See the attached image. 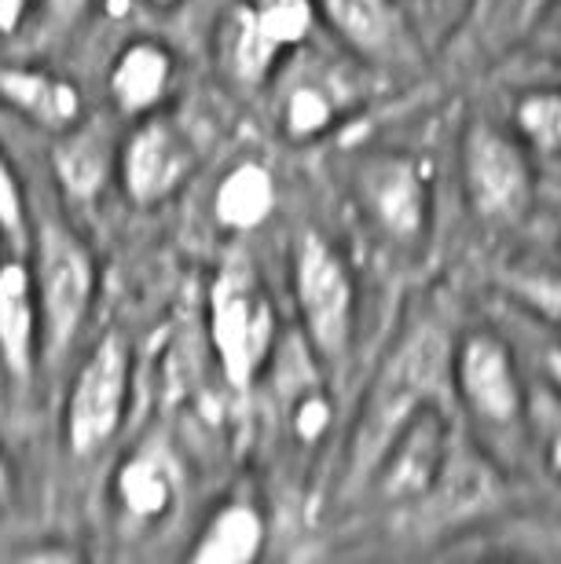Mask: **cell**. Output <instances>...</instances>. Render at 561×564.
Here are the masks:
<instances>
[{"instance_id":"1","label":"cell","mask_w":561,"mask_h":564,"mask_svg":"<svg viewBox=\"0 0 561 564\" xmlns=\"http://www.w3.org/2000/svg\"><path fill=\"white\" fill-rule=\"evenodd\" d=\"M447 359H452V345L441 334V326L419 323L400 337V345L392 348L375 375L371 389H367L360 422L349 436L345 495L371 484V473L378 469L381 455H386V447L403 429V422L422 403L436 400V389L447 381Z\"/></svg>"},{"instance_id":"2","label":"cell","mask_w":561,"mask_h":564,"mask_svg":"<svg viewBox=\"0 0 561 564\" xmlns=\"http://www.w3.org/2000/svg\"><path fill=\"white\" fill-rule=\"evenodd\" d=\"M209 345L231 389H253L276 348V308L253 261L228 257L206 293Z\"/></svg>"},{"instance_id":"3","label":"cell","mask_w":561,"mask_h":564,"mask_svg":"<svg viewBox=\"0 0 561 564\" xmlns=\"http://www.w3.org/2000/svg\"><path fill=\"white\" fill-rule=\"evenodd\" d=\"M447 381H452L458 403L477 422L481 436L492 447H518L529 419V397L514 359V348L496 330H470L458 337L447 359Z\"/></svg>"},{"instance_id":"4","label":"cell","mask_w":561,"mask_h":564,"mask_svg":"<svg viewBox=\"0 0 561 564\" xmlns=\"http://www.w3.org/2000/svg\"><path fill=\"white\" fill-rule=\"evenodd\" d=\"M294 301L312 352L323 364H342L356 326V279L338 246L320 231H305L294 246Z\"/></svg>"},{"instance_id":"5","label":"cell","mask_w":561,"mask_h":564,"mask_svg":"<svg viewBox=\"0 0 561 564\" xmlns=\"http://www.w3.org/2000/svg\"><path fill=\"white\" fill-rule=\"evenodd\" d=\"M463 191L477 220L518 228L536 206V173L525 143L492 121H470L463 137Z\"/></svg>"},{"instance_id":"6","label":"cell","mask_w":561,"mask_h":564,"mask_svg":"<svg viewBox=\"0 0 561 564\" xmlns=\"http://www.w3.org/2000/svg\"><path fill=\"white\" fill-rule=\"evenodd\" d=\"M33 286H37L41 330L52 356L82 334V326L93 312L96 293V264L88 246L60 220H48L37 231V268H33Z\"/></svg>"},{"instance_id":"7","label":"cell","mask_w":561,"mask_h":564,"mask_svg":"<svg viewBox=\"0 0 561 564\" xmlns=\"http://www.w3.org/2000/svg\"><path fill=\"white\" fill-rule=\"evenodd\" d=\"M312 0H242L220 26V63L242 88L265 85L276 63L309 37Z\"/></svg>"},{"instance_id":"8","label":"cell","mask_w":561,"mask_h":564,"mask_svg":"<svg viewBox=\"0 0 561 564\" xmlns=\"http://www.w3.org/2000/svg\"><path fill=\"white\" fill-rule=\"evenodd\" d=\"M132 389V352L126 337L110 330L88 352L74 378L71 400H66V447L77 458L96 455L121 429Z\"/></svg>"},{"instance_id":"9","label":"cell","mask_w":561,"mask_h":564,"mask_svg":"<svg viewBox=\"0 0 561 564\" xmlns=\"http://www.w3.org/2000/svg\"><path fill=\"white\" fill-rule=\"evenodd\" d=\"M356 202L364 217L375 224L381 239L392 246H419L430 231V176L419 158L400 151H378L367 154L356 165Z\"/></svg>"},{"instance_id":"10","label":"cell","mask_w":561,"mask_h":564,"mask_svg":"<svg viewBox=\"0 0 561 564\" xmlns=\"http://www.w3.org/2000/svg\"><path fill=\"white\" fill-rule=\"evenodd\" d=\"M115 169L126 195L137 206H162L184 187V180L195 169V147L176 121L148 115L121 143Z\"/></svg>"},{"instance_id":"11","label":"cell","mask_w":561,"mask_h":564,"mask_svg":"<svg viewBox=\"0 0 561 564\" xmlns=\"http://www.w3.org/2000/svg\"><path fill=\"white\" fill-rule=\"evenodd\" d=\"M447 444H452V429H447L441 403L436 400L422 403L403 422L400 433L392 436L378 469L371 473L375 491L389 502L425 499L447 466Z\"/></svg>"},{"instance_id":"12","label":"cell","mask_w":561,"mask_h":564,"mask_svg":"<svg viewBox=\"0 0 561 564\" xmlns=\"http://www.w3.org/2000/svg\"><path fill=\"white\" fill-rule=\"evenodd\" d=\"M37 286L22 261H0V367L11 381L37 370Z\"/></svg>"},{"instance_id":"13","label":"cell","mask_w":561,"mask_h":564,"mask_svg":"<svg viewBox=\"0 0 561 564\" xmlns=\"http://www.w3.org/2000/svg\"><path fill=\"white\" fill-rule=\"evenodd\" d=\"M176 74L173 52L162 41L140 37L129 41L118 52L115 66H110V99H115L118 115L126 118H148L162 107L170 96Z\"/></svg>"},{"instance_id":"14","label":"cell","mask_w":561,"mask_h":564,"mask_svg":"<svg viewBox=\"0 0 561 564\" xmlns=\"http://www.w3.org/2000/svg\"><path fill=\"white\" fill-rule=\"evenodd\" d=\"M0 99L26 115L33 126L66 132L82 121V93L48 70L33 66H4L0 70Z\"/></svg>"},{"instance_id":"15","label":"cell","mask_w":561,"mask_h":564,"mask_svg":"<svg viewBox=\"0 0 561 564\" xmlns=\"http://www.w3.org/2000/svg\"><path fill=\"white\" fill-rule=\"evenodd\" d=\"M265 513L250 499H231L202 524L187 557L191 564H253L265 554Z\"/></svg>"},{"instance_id":"16","label":"cell","mask_w":561,"mask_h":564,"mask_svg":"<svg viewBox=\"0 0 561 564\" xmlns=\"http://www.w3.org/2000/svg\"><path fill=\"white\" fill-rule=\"evenodd\" d=\"M176 491H181L176 466L159 447H143L137 455H129L115 477L118 506L126 510L129 521H137V524H154V521H162V517H170Z\"/></svg>"},{"instance_id":"17","label":"cell","mask_w":561,"mask_h":564,"mask_svg":"<svg viewBox=\"0 0 561 564\" xmlns=\"http://www.w3.org/2000/svg\"><path fill=\"white\" fill-rule=\"evenodd\" d=\"M118 154L104 132L96 129H66L52 151V173L60 180L71 202H93L104 191L107 176L115 173Z\"/></svg>"},{"instance_id":"18","label":"cell","mask_w":561,"mask_h":564,"mask_svg":"<svg viewBox=\"0 0 561 564\" xmlns=\"http://www.w3.org/2000/svg\"><path fill=\"white\" fill-rule=\"evenodd\" d=\"M276 176L265 162H239L228 169L213 195V217L224 231H257L276 213Z\"/></svg>"},{"instance_id":"19","label":"cell","mask_w":561,"mask_h":564,"mask_svg":"<svg viewBox=\"0 0 561 564\" xmlns=\"http://www.w3.org/2000/svg\"><path fill=\"white\" fill-rule=\"evenodd\" d=\"M331 30L349 44L353 52L378 59L400 37V15L392 0H320Z\"/></svg>"},{"instance_id":"20","label":"cell","mask_w":561,"mask_h":564,"mask_svg":"<svg viewBox=\"0 0 561 564\" xmlns=\"http://www.w3.org/2000/svg\"><path fill=\"white\" fill-rule=\"evenodd\" d=\"M518 137L540 154L561 158V88H536L514 107Z\"/></svg>"},{"instance_id":"21","label":"cell","mask_w":561,"mask_h":564,"mask_svg":"<svg viewBox=\"0 0 561 564\" xmlns=\"http://www.w3.org/2000/svg\"><path fill=\"white\" fill-rule=\"evenodd\" d=\"M279 115H283V132H287V137L298 140V143H305V140L323 137V132L331 129L334 99H331L327 88L301 82V85H294L283 96V110H279Z\"/></svg>"},{"instance_id":"22","label":"cell","mask_w":561,"mask_h":564,"mask_svg":"<svg viewBox=\"0 0 561 564\" xmlns=\"http://www.w3.org/2000/svg\"><path fill=\"white\" fill-rule=\"evenodd\" d=\"M503 286L521 308L561 326V272H551V268H510L503 275Z\"/></svg>"},{"instance_id":"23","label":"cell","mask_w":561,"mask_h":564,"mask_svg":"<svg viewBox=\"0 0 561 564\" xmlns=\"http://www.w3.org/2000/svg\"><path fill=\"white\" fill-rule=\"evenodd\" d=\"M0 235L11 239L15 246H26V239H30L26 198H22L15 169H11L4 158H0Z\"/></svg>"},{"instance_id":"24","label":"cell","mask_w":561,"mask_h":564,"mask_svg":"<svg viewBox=\"0 0 561 564\" xmlns=\"http://www.w3.org/2000/svg\"><path fill=\"white\" fill-rule=\"evenodd\" d=\"M327 422H331L327 400H323L320 392H309V397L298 403V414H294L298 436L305 440V444H312V440H320V436H323V429H327Z\"/></svg>"},{"instance_id":"25","label":"cell","mask_w":561,"mask_h":564,"mask_svg":"<svg viewBox=\"0 0 561 564\" xmlns=\"http://www.w3.org/2000/svg\"><path fill=\"white\" fill-rule=\"evenodd\" d=\"M44 8H48L52 22H60V26H74V22L93 8V0H44Z\"/></svg>"},{"instance_id":"26","label":"cell","mask_w":561,"mask_h":564,"mask_svg":"<svg viewBox=\"0 0 561 564\" xmlns=\"http://www.w3.org/2000/svg\"><path fill=\"white\" fill-rule=\"evenodd\" d=\"M26 15H30V0H0V37L19 33Z\"/></svg>"},{"instance_id":"27","label":"cell","mask_w":561,"mask_h":564,"mask_svg":"<svg viewBox=\"0 0 561 564\" xmlns=\"http://www.w3.org/2000/svg\"><path fill=\"white\" fill-rule=\"evenodd\" d=\"M543 370H547V378H551V386L561 392V345L547 348V356H543Z\"/></svg>"},{"instance_id":"28","label":"cell","mask_w":561,"mask_h":564,"mask_svg":"<svg viewBox=\"0 0 561 564\" xmlns=\"http://www.w3.org/2000/svg\"><path fill=\"white\" fill-rule=\"evenodd\" d=\"M547 458H551V469L561 477V429H558L554 440H551V451H547Z\"/></svg>"},{"instance_id":"29","label":"cell","mask_w":561,"mask_h":564,"mask_svg":"<svg viewBox=\"0 0 561 564\" xmlns=\"http://www.w3.org/2000/svg\"><path fill=\"white\" fill-rule=\"evenodd\" d=\"M8 488H11V469H8L4 455H0V499H4V495H8Z\"/></svg>"},{"instance_id":"30","label":"cell","mask_w":561,"mask_h":564,"mask_svg":"<svg viewBox=\"0 0 561 564\" xmlns=\"http://www.w3.org/2000/svg\"><path fill=\"white\" fill-rule=\"evenodd\" d=\"M154 8H173V4H181V0H151Z\"/></svg>"}]
</instances>
